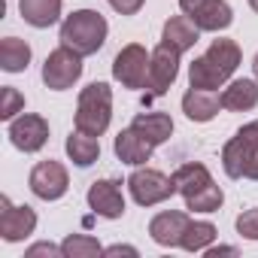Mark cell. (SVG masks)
I'll return each instance as SVG.
<instances>
[{"label": "cell", "mask_w": 258, "mask_h": 258, "mask_svg": "<svg viewBox=\"0 0 258 258\" xmlns=\"http://www.w3.org/2000/svg\"><path fill=\"white\" fill-rule=\"evenodd\" d=\"M237 67H240V46L234 40H213V46L188 67V82L191 88L216 91L234 76Z\"/></svg>", "instance_id": "6da1fadb"}, {"label": "cell", "mask_w": 258, "mask_h": 258, "mask_svg": "<svg viewBox=\"0 0 258 258\" xmlns=\"http://www.w3.org/2000/svg\"><path fill=\"white\" fill-rule=\"evenodd\" d=\"M173 179H176L179 195L185 198V210H195V213H216V210L222 207V201H225V191L213 182L210 170H207L204 164H198V161L176 167Z\"/></svg>", "instance_id": "7a4b0ae2"}, {"label": "cell", "mask_w": 258, "mask_h": 258, "mask_svg": "<svg viewBox=\"0 0 258 258\" xmlns=\"http://www.w3.org/2000/svg\"><path fill=\"white\" fill-rule=\"evenodd\" d=\"M106 19L97 10H76L73 16H67L61 22V46L85 55H94L103 49L106 43Z\"/></svg>", "instance_id": "3957f363"}, {"label": "cell", "mask_w": 258, "mask_h": 258, "mask_svg": "<svg viewBox=\"0 0 258 258\" xmlns=\"http://www.w3.org/2000/svg\"><path fill=\"white\" fill-rule=\"evenodd\" d=\"M222 167L231 179L258 182V118L243 124L222 149Z\"/></svg>", "instance_id": "277c9868"}, {"label": "cell", "mask_w": 258, "mask_h": 258, "mask_svg": "<svg viewBox=\"0 0 258 258\" xmlns=\"http://www.w3.org/2000/svg\"><path fill=\"white\" fill-rule=\"evenodd\" d=\"M112 118V88L106 82H91L79 91L76 103V131L100 137Z\"/></svg>", "instance_id": "5b68a950"}, {"label": "cell", "mask_w": 258, "mask_h": 258, "mask_svg": "<svg viewBox=\"0 0 258 258\" xmlns=\"http://www.w3.org/2000/svg\"><path fill=\"white\" fill-rule=\"evenodd\" d=\"M127 188H131V198H134L140 207L164 204V201H170V198L179 191L173 176H164L161 170H152V167L134 170L131 176H127Z\"/></svg>", "instance_id": "8992f818"}, {"label": "cell", "mask_w": 258, "mask_h": 258, "mask_svg": "<svg viewBox=\"0 0 258 258\" xmlns=\"http://www.w3.org/2000/svg\"><path fill=\"white\" fill-rule=\"evenodd\" d=\"M79 76H82V55L79 52H73L67 46L49 52V58L43 64V82H46V88L67 91Z\"/></svg>", "instance_id": "52a82bcc"}, {"label": "cell", "mask_w": 258, "mask_h": 258, "mask_svg": "<svg viewBox=\"0 0 258 258\" xmlns=\"http://www.w3.org/2000/svg\"><path fill=\"white\" fill-rule=\"evenodd\" d=\"M149 52L140 46V43H127L115 61H112V76L115 82H121L124 88H146V79H149Z\"/></svg>", "instance_id": "ba28073f"}, {"label": "cell", "mask_w": 258, "mask_h": 258, "mask_svg": "<svg viewBox=\"0 0 258 258\" xmlns=\"http://www.w3.org/2000/svg\"><path fill=\"white\" fill-rule=\"evenodd\" d=\"M179 55L182 52H176L167 43H161L152 52V58H149V79H146V88H149L146 100L167 94V88L176 82V76H179Z\"/></svg>", "instance_id": "9c48e42d"}, {"label": "cell", "mask_w": 258, "mask_h": 258, "mask_svg": "<svg viewBox=\"0 0 258 258\" xmlns=\"http://www.w3.org/2000/svg\"><path fill=\"white\" fill-rule=\"evenodd\" d=\"M179 10L201 31H210V34H219L234 22V13L225 0H179Z\"/></svg>", "instance_id": "30bf717a"}, {"label": "cell", "mask_w": 258, "mask_h": 258, "mask_svg": "<svg viewBox=\"0 0 258 258\" xmlns=\"http://www.w3.org/2000/svg\"><path fill=\"white\" fill-rule=\"evenodd\" d=\"M31 191L40 198V201H58L67 195L70 188V176H67V167L61 161H40L34 170H31Z\"/></svg>", "instance_id": "8fae6325"}, {"label": "cell", "mask_w": 258, "mask_h": 258, "mask_svg": "<svg viewBox=\"0 0 258 258\" xmlns=\"http://www.w3.org/2000/svg\"><path fill=\"white\" fill-rule=\"evenodd\" d=\"M10 140L22 152H40L49 140V121L34 112H22L10 121Z\"/></svg>", "instance_id": "7c38bea8"}, {"label": "cell", "mask_w": 258, "mask_h": 258, "mask_svg": "<svg viewBox=\"0 0 258 258\" xmlns=\"http://www.w3.org/2000/svg\"><path fill=\"white\" fill-rule=\"evenodd\" d=\"M37 228V213L25 204V207H13L10 198H0V237L7 243H19L25 237H31Z\"/></svg>", "instance_id": "4fadbf2b"}, {"label": "cell", "mask_w": 258, "mask_h": 258, "mask_svg": "<svg viewBox=\"0 0 258 258\" xmlns=\"http://www.w3.org/2000/svg\"><path fill=\"white\" fill-rule=\"evenodd\" d=\"M88 207L103 219H121L124 216V195L118 179H97L88 188Z\"/></svg>", "instance_id": "5bb4252c"}, {"label": "cell", "mask_w": 258, "mask_h": 258, "mask_svg": "<svg viewBox=\"0 0 258 258\" xmlns=\"http://www.w3.org/2000/svg\"><path fill=\"white\" fill-rule=\"evenodd\" d=\"M112 149H115V155H118L121 164H134L137 167V164H146L152 158V149L155 146L137 131V127H124V131H118Z\"/></svg>", "instance_id": "9a60e30c"}, {"label": "cell", "mask_w": 258, "mask_h": 258, "mask_svg": "<svg viewBox=\"0 0 258 258\" xmlns=\"http://www.w3.org/2000/svg\"><path fill=\"white\" fill-rule=\"evenodd\" d=\"M188 216L179 213V210H167V213H158L152 222H149V234L158 246H179L182 243V234L188 228Z\"/></svg>", "instance_id": "2e32d148"}, {"label": "cell", "mask_w": 258, "mask_h": 258, "mask_svg": "<svg viewBox=\"0 0 258 258\" xmlns=\"http://www.w3.org/2000/svg\"><path fill=\"white\" fill-rule=\"evenodd\" d=\"M198 37H201V28H198L185 13L167 19V22H164V31H161V43L173 46L176 52H188V49L198 43Z\"/></svg>", "instance_id": "e0dca14e"}, {"label": "cell", "mask_w": 258, "mask_h": 258, "mask_svg": "<svg viewBox=\"0 0 258 258\" xmlns=\"http://www.w3.org/2000/svg\"><path fill=\"white\" fill-rule=\"evenodd\" d=\"M222 109V97L216 91H204V88H188L182 97V112L191 121H210L216 118V112Z\"/></svg>", "instance_id": "ac0fdd59"}, {"label": "cell", "mask_w": 258, "mask_h": 258, "mask_svg": "<svg viewBox=\"0 0 258 258\" xmlns=\"http://www.w3.org/2000/svg\"><path fill=\"white\" fill-rule=\"evenodd\" d=\"M131 127H137V131H140L152 146H161V143H167L170 134H173V118H170L167 112H140V115L131 121Z\"/></svg>", "instance_id": "d6986e66"}, {"label": "cell", "mask_w": 258, "mask_h": 258, "mask_svg": "<svg viewBox=\"0 0 258 258\" xmlns=\"http://www.w3.org/2000/svg\"><path fill=\"white\" fill-rule=\"evenodd\" d=\"M219 97H222V109L246 112V109L258 106V85H255V79H234Z\"/></svg>", "instance_id": "ffe728a7"}, {"label": "cell", "mask_w": 258, "mask_h": 258, "mask_svg": "<svg viewBox=\"0 0 258 258\" xmlns=\"http://www.w3.org/2000/svg\"><path fill=\"white\" fill-rule=\"evenodd\" d=\"M19 10L31 28H52L61 16V0H19Z\"/></svg>", "instance_id": "44dd1931"}, {"label": "cell", "mask_w": 258, "mask_h": 258, "mask_svg": "<svg viewBox=\"0 0 258 258\" xmlns=\"http://www.w3.org/2000/svg\"><path fill=\"white\" fill-rule=\"evenodd\" d=\"M67 155H70V161H73L76 167H91V164L97 161V155H100V143H97V137H91V134L73 131V134L67 137Z\"/></svg>", "instance_id": "7402d4cb"}, {"label": "cell", "mask_w": 258, "mask_h": 258, "mask_svg": "<svg viewBox=\"0 0 258 258\" xmlns=\"http://www.w3.org/2000/svg\"><path fill=\"white\" fill-rule=\"evenodd\" d=\"M31 64V46L19 37H7L0 43V67L7 73H22Z\"/></svg>", "instance_id": "603a6c76"}, {"label": "cell", "mask_w": 258, "mask_h": 258, "mask_svg": "<svg viewBox=\"0 0 258 258\" xmlns=\"http://www.w3.org/2000/svg\"><path fill=\"white\" fill-rule=\"evenodd\" d=\"M213 240H216V225H213V222H188V228H185L179 246H182L185 252H204Z\"/></svg>", "instance_id": "cb8c5ba5"}, {"label": "cell", "mask_w": 258, "mask_h": 258, "mask_svg": "<svg viewBox=\"0 0 258 258\" xmlns=\"http://www.w3.org/2000/svg\"><path fill=\"white\" fill-rule=\"evenodd\" d=\"M64 258H94V255H103V246L97 243V237H88V234H70L64 243Z\"/></svg>", "instance_id": "d4e9b609"}, {"label": "cell", "mask_w": 258, "mask_h": 258, "mask_svg": "<svg viewBox=\"0 0 258 258\" xmlns=\"http://www.w3.org/2000/svg\"><path fill=\"white\" fill-rule=\"evenodd\" d=\"M22 109H25V97L19 94V88L7 85V88H4V109H0V118L13 121V118H16V112H22Z\"/></svg>", "instance_id": "484cf974"}, {"label": "cell", "mask_w": 258, "mask_h": 258, "mask_svg": "<svg viewBox=\"0 0 258 258\" xmlns=\"http://www.w3.org/2000/svg\"><path fill=\"white\" fill-rule=\"evenodd\" d=\"M237 234H243L246 240H258V210H246L237 216Z\"/></svg>", "instance_id": "4316f807"}, {"label": "cell", "mask_w": 258, "mask_h": 258, "mask_svg": "<svg viewBox=\"0 0 258 258\" xmlns=\"http://www.w3.org/2000/svg\"><path fill=\"white\" fill-rule=\"evenodd\" d=\"M143 4H146V0H109V7H112L118 16H134V13H140Z\"/></svg>", "instance_id": "83f0119b"}, {"label": "cell", "mask_w": 258, "mask_h": 258, "mask_svg": "<svg viewBox=\"0 0 258 258\" xmlns=\"http://www.w3.org/2000/svg\"><path fill=\"white\" fill-rule=\"evenodd\" d=\"M25 255H28V258H37V255H64V249L55 246V243H34Z\"/></svg>", "instance_id": "f1b7e54d"}, {"label": "cell", "mask_w": 258, "mask_h": 258, "mask_svg": "<svg viewBox=\"0 0 258 258\" xmlns=\"http://www.w3.org/2000/svg\"><path fill=\"white\" fill-rule=\"evenodd\" d=\"M204 252H207V258H219V255H237V249H234V246H207Z\"/></svg>", "instance_id": "f546056e"}, {"label": "cell", "mask_w": 258, "mask_h": 258, "mask_svg": "<svg viewBox=\"0 0 258 258\" xmlns=\"http://www.w3.org/2000/svg\"><path fill=\"white\" fill-rule=\"evenodd\" d=\"M103 255H137V249L134 246H109V249H103Z\"/></svg>", "instance_id": "4dcf8cb0"}, {"label": "cell", "mask_w": 258, "mask_h": 258, "mask_svg": "<svg viewBox=\"0 0 258 258\" xmlns=\"http://www.w3.org/2000/svg\"><path fill=\"white\" fill-rule=\"evenodd\" d=\"M252 70H255V76H258V55H255V61H252Z\"/></svg>", "instance_id": "1f68e13d"}, {"label": "cell", "mask_w": 258, "mask_h": 258, "mask_svg": "<svg viewBox=\"0 0 258 258\" xmlns=\"http://www.w3.org/2000/svg\"><path fill=\"white\" fill-rule=\"evenodd\" d=\"M249 7H252V10H255V13H258V0H249Z\"/></svg>", "instance_id": "d6a6232c"}]
</instances>
